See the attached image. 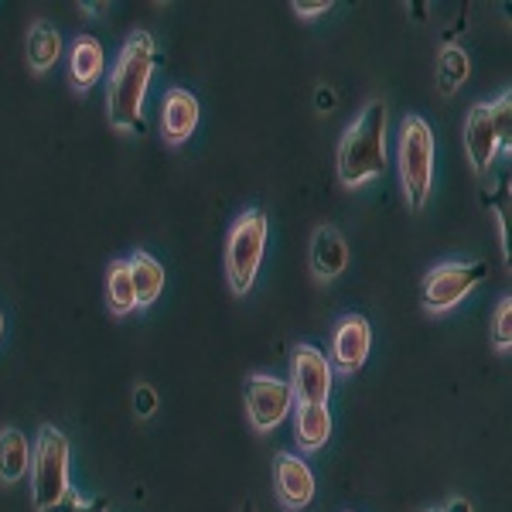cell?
I'll return each instance as SVG.
<instances>
[{"label": "cell", "instance_id": "obj_1", "mask_svg": "<svg viewBox=\"0 0 512 512\" xmlns=\"http://www.w3.org/2000/svg\"><path fill=\"white\" fill-rule=\"evenodd\" d=\"M154 76V38L134 31L123 41L117 65L110 72V120L120 130L144 134V96Z\"/></svg>", "mask_w": 512, "mask_h": 512}, {"label": "cell", "instance_id": "obj_2", "mask_svg": "<svg viewBox=\"0 0 512 512\" xmlns=\"http://www.w3.org/2000/svg\"><path fill=\"white\" fill-rule=\"evenodd\" d=\"M386 171V103L373 99L338 144V178L345 188H359Z\"/></svg>", "mask_w": 512, "mask_h": 512}, {"label": "cell", "instance_id": "obj_3", "mask_svg": "<svg viewBox=\"0 0 512 512\" xmlns=\"http://www.w3.org/2000/svg\"><path fill=\"white\" fill-rule=\"evenodd\" d=\"M396 168H400L403 192L410 209H420L431 195L434 178V134L424 117H407L396 137Z\"/></svg>", "mask_w": 512, "mask_h": 512}, {"label": "cell", "instance_id": "obj_4", "mask_svg": "<svg viewBox=\"0 0 512 512\" xmlns=\"http://www.w3.org/2000/svg\"><path fill=\"white\" fill-rule=\"evenodd\" d=\"M267 250V212L246 209L236 216L226 239V277L233 294H246L260 274V260Z\"/></svg>", "mask_w": 512, "mask_h": 512}, {"label": "cell", "instance_id": "obj_5", "mask_svg": "<svg viewBox=\"0 0 512 512\" xmlns=\"http://www.w3.org/2000/svg\"><path fill=\"white\" fill-rule=\"evenodd\" d=\"M509 127H512V99L502 93L495 103H478L468 110L465 123V147L475 175H485L492 161L499 158L502 147H509Z\"/></svg>", "mask_w": 512, "mask_h": 512}, {"label": "cell", "instance_id": "obj_6", "mask_svg": "<svg viewBox=\"0 0 512 512\" xmlns=\"http://www.w3.org/2000/svg\"><path fill=\"white\" fill-rule=\"evenodd\" d=\"M69 492V437L59 427L45 424L38 431L35 458H31V499L38 509H45Z\"/></svg>", "mask_w": 512, "mask_h": 512}, {"label": "cell", "instance_id": "obj_7", "mask_svg": "<svg viewBox=\"0 0 512 512\" xmlns=\"http://www.w3.org/2000/svg\"><path fill=\"white\" fill-rule=\"evenodd\" d=\"M489 267L482 260L475 263H441L424 277V308L431 315H444L454 304L465 301V294L472 291L478 280H485Z\"/></svg>", "mask_w": 512, "mask_h": 512}, {"label": "cell", "instance_id": "obj_8", "mask_svg": "<svg viewBox=\"0 0 512 512\" xmlns=\"http://www.w3.org/2000/svg\"><path fill=\"white\" fill-rule=\"evenodd\" d=\"M294 410V396L291 386L277 376H263L256 373L246 379V417H250L253 431L267 434L274 427L284 424Z\"/></svg>", "mask_w": 512, "mask_h": 512}, {"label": "cell", "instance_id": "obj_9", "mask_svg": "<svg viewBox=\"0 0 512 512\" xmlns=\"http://www.w3.org/2000/svg\"><path fill=\"white\" fill-rule=\"evenodd\" d=\"M287 386H291L294 403H325L328 386H332V362L315 345H301V349H294Z\"/></svg>", "mask_w": 512, "mask_h": 512}, {"label": "cell", "instance_id": "obj_10", "mask_svg": "<svg viewBox=\"0 0 512 512\" xmlns=\"http://www.w3.org/2000/svg\"><path fill=\"white\" fill-rule=\"evenodd\" d=\"M274 489L284 509H304L315 499V475H311L308 461L297 454L280 451L274 458Z\"/></svg>", "mask_w": 512, "mask_h": 512}, {"label": "cell", "instance_id": "obj_11", "mask_svg": "<svg viewBox=\"0 0 512 512\" xmlns=\"http://www.w3.org/2000/svg\"><path fill=\"white\" fill-rule=\"evenodd\" d=\"M369 345H373V328L362 315H345L335 328L332 342V359L338 373H355L362 369V362L369 359Z\"/></svg>", "mask_w": 512, "mask_h": 512}, {"label": "cell", "instance_id": "obj_12", "mask_svg": "<svg viewBox=\"0 0 512 512\" xmlns=\"http://www.w3.org/2000/svg\"><path fill=\"white\" fill-rule=\"evenodd\" d=\"M198 127V99L188 89H171L161 106V134L168 144H185Z\"/></svg>", "mask_w": 512, "mask_h": 512}, {"label": "cell", "instance_id": "obj_13", "mask_svg": "<svg viewBox=\"0 0 512 512\" xmlns=\"http://www.w3.org/2000/svg\"><path fill=\"white\" fill-rule=\"evenodd\" d=\"M106 69V55H103V45L93 38V35H79L72 41L69 48V82L72 89H79V93H86V89H93L99 76H103Z\"/></svg>", "mask_w": 512, "mask_h": 512}, {"label": "cell", "instance_id": "obj_14", "mask_svg": "<svg viewBox=\"0 0 512 512\" xmlns=\"http://www.w3.org/2000/svg\"><path fill=\"white\" fill-rule=\"evenodd\" d=\"M349 263V246L338 229L332 226H321L315 239H311V267L321 280H335Z\"/></svg>", "mask_w": 512, "mask_h": 512}, {"label": "cell", "instance_id": "obj_15", "mask_svg": "<svg viewBox=\"0 0 512 512\" xmlns=\"http://www.w3.org/2000/svg\"><path fill=\"white\" fill-rule=\"evenodd\" d=\"M294 437L304 451L325 448L332 437V414L325 403H294Z\"/></svg>", "mask_w": 512, "mask_h": 512}, {"label": "cell", "instance_id": "obj_16", "mask_svg": "<svg viewBox=\"0 0 512 512\" xmlns=\"http://www.w3.org/2000/svg\"><path fill=\"white\" fill-rule=\"evenodd\" d=\"M130 267V284H134V297H137V308H147L154 304L164 291V267L154 256L147 253H134L127 260Z\"/></svg>", "mask_w": 512, "mask_h": 512}, {"label": "cell", "instance_id": "obj_17", "mask_svg": "<svg viewBox=\"0 0 512 512\" xmlns=\"http://www.w3.org/2000/svg\"><path fill=\"white\" fill-rule=\"evenodd\" d=\"M31 468V444L18 427L0 431V478L4 482H18Z\"/></svg>", "mask_w": 512, "mask_h": 512}, {"label": "cell", "instance_id": "obj_18", "mask_svg": "<svg viewBox=\"0 0 512 512\" xmlns=\"http://www.w3.org/2000/svg\"><path fill=\"white\" fill-rule=\"evenodd\" d=\"M62 55V38L52 24L38 21L35 28L28 31V62L35 72H48Z\"/></svg>", "mask_w": 512, "mask_h": 512}, {"label": "cell", "instance_id": "obj_19", "mask_svg": "<svg viewBox=\"0 0 512 512\" xmlns=\"http://www.w3.org/2000/svg\"><path fill=\"white\" fill-rule=\"evenodd\" d=\"M106 304H110L113 315H130L137 308V297H134V284H130V267L127 260L110 263L106 270Z\"/></svg>", "mask_w": 512, "mask_h": 512}, {"label": "cell", "instance_id": "obj_20", "mask_svg": "<svg viewBox=\"0 0 512 512\" xmlns=\"http://www.w3.org/2000/svg\"><path fill=\"white\" fill-rule=\"evenodd\" d=\"M465 76H468V55L461 48L448 45L441 52V89L444 93H454L465 82Z\"/></svg>", "mask_w": 512, "mask_h": 512}, {"label": "cell", "instance_id": "obj_21", "mask_svg": "<svg viewBox=\"0 0 512 512\" xmlns=\"http://www.w3.org/2000/svg\"><path fill=\"white\" fill-rule=\"evenodd\" d=\"M492 345H495L499 352H509V345H512V301H509V297H502L499 311H495Z\"/></svg>", "mask_w": 512, "mask_h": 512}, {"label": "cell", "instance_id": "obj_22", "mask_svg": "<svg viewBox=\"0 0 512 512\" xmlns=\"http://www.w3.org/2000/svg\"><path fill=\"white\" fill-rule=\"evenodd\" d=\"M41 512H106V499H93V502H86L82 495L76 492H69V495H62L55 506H45Z\"/></svg>", "mask_w": 512, "mask_h": 512}, {"label": "cell", "instance_id": "obj_23", "mask_svg": "<svg viewBox=\"0 0 512 512\" xmlns=\"http://www.w3.org/2000/svg\"><path fill=\"white\" fill-rule=\"evenodd\" d=\"M154 407H158V393H154V386L140 383L137 390H134V410H137V417H151Z\"/></svg>", "mask_w": 512, "mask_h": 512}, {"label": "cell", "instance_id": "obj_24", "mask_svg": "<svg viewBox=\"0 0 512 512\" xmlns=\"http://www.w3.org/2000/svg\"><path fill=\"white\" fill-rule=\"evenodd\" d=\"M328 7H332V0H294V11L301 14V18H318Z\"/></svg>", "mask_w": 512, "mask_h": 512}, {"label": "cell", "instance_id": "obj_25", "mask_svg": "<svg viewBox=\"0 0 512 512\" xmlns=\"http://www.w3.org/2000/svg\"><path fill=\"white\" fill-rule=\"evenodd\" d=\"M441 512H472V502H468V499H454L451 506H444Z\"/></svg>", "mask_w": 512, "mask_h": 512}, {"label": "cell", "instance_id": "obj_26", "mask_svg": "<svg viewBox=\"0 0 512 512\" xmlns=\"http://www.w3.org/2000/svg\"><path fill=\"white\" fill-rule=\"evenodd\" d=\"M318 106H321V110H328V106H332V89H321V93H318Z\"/></svg>", "mask_w": 512, "mask_h": 512}, {"label": "cell", "instance_id": "obj_27", "mask_svg": "<svg viewBox=\"0 0 512 512\" xmlns=\"http://www.w3.org/2000/svg\"><path fill=\"white\" fill-rule=\"evenodd\" d=\"M0 335H4V315H0Z\"/></svg>", "mask_w": 512, "mask_h": 512}, {"label": "cell", "instance_id": "obj_28", "mask_svg": "<svg viewBox=\"0 0 512 512\" xmlns=\"http://www.w3.org/2000/svg\"><path fill=\"white\" fill-rule=\"evenodd\" d=\"M243 512H256V509L253 506H243Z\"/></svg>", "mask_w": 512, "mask_h": 512}, {"label": "cell", "instance_id": "obj_29", "mask_svg": "<svg viewBox=\"0 0 512 512\" xmlns=\"http://www.w3.org/2000/svg\"><path fill=\"white\" fill-rule=\"evenodd\" d=\"M427 512H441V509H427Z\"/></svg>", "mask_w": 512, "mask_h": 512}]
</instances>
